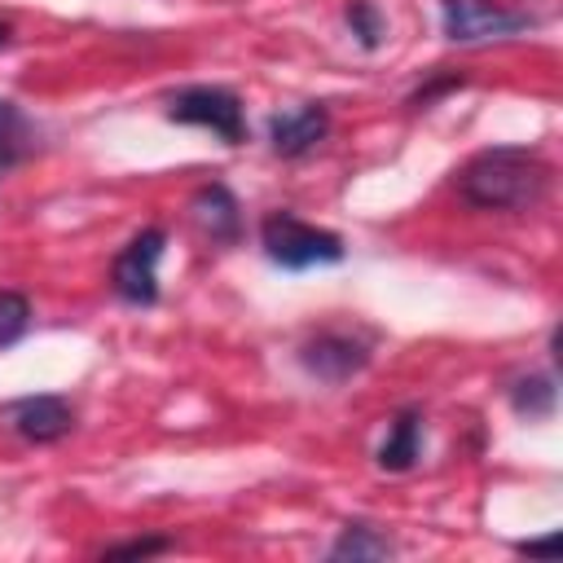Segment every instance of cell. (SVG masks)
Listing matches in <instances>:
<instances>
[{"label":"cell","mask_w":563,"mask_h":563,"mask_svg":"<svg viewBox=\"0 0 563 563\" xmlns=\"http://www.w3.org/2000/svg\"><path fill=\"white\" fill-rule=\"evenodd\" d=\"M550 163L528 145H488L457 167V198L475 211H532L550 194Z\"/></svg>","instance_id":"6da1fadb"},{"label":"cell","mask_w":563,"mask_h":563,"mask_svg":"<svg viewBox=\"0 0 563 563\" xmlns=\"http://www.w3.org/2000/svg\"><path fill=\"white\" fill-rule=\"evenodd\" d=\"M260 246L277 268H312V264H339L347 255L343 238L330 229H317L308 220H299L295 211H268L260 220Z\"/></svg>","instance_id":"7a4b0ae2"},{"label":"cell","mask_w":563,"mask_h":563,"mask_svg":"<svg viewBox=\"0 0 563 563\" xmlns=\"http://www.w3.org/2000/svg\"><path fill=\"white\" fill-rule=\"evenodd\" d=\"M167 119H172V123H189V128H207V132H216L224 145L246 141V114H242L238 92L216 88V84L176 88V92L167 97Z\"/></svg>","instance_id":"3957f363"},{"label":"cell","mask_w":563,"mask_h":563,"mask_svg":"<svg viewBox=\"0 0 563 563\" xmlns=\"http://www.w3.org/2000/svg\"><path fill=\"white\" fill-rule=\"evenodd\" d=\"M440 22L453 44H484V40H506L528 26H537L532 13L506 9L501 0H440Z\"/></svg>","instance_id":"277c9868"},{"label":"cell","mask_w":563,"mask_h":563,"mask_svg":"<svg viewBox=\"0 0 563 563\" xmlns=\"http://www.w3.org/2000/svg\"><path fill=\"white\" fill-rule=\"evenodd\" d=\"M167 233L163 229H141L110 264V286L123 303L132 308H150L158 299V260H163Z\"/></svg>","instance_id":"5b68a950"},{"label":"cell","mask_w":563,"mask_h":563,"mask_svg":"<svg viewBox=\"0 0 563 563\" xmlns=\"http://www.w3.org/2000/svg\"><path fill=\"white\" fill-rule=\"evenodd\" d=\"M299 365H303L312 378L339 387V383L356 378V374L369 365V339H361V334H352V330H321V334H312V339L299 347Z\"/></svg>","instance_id":"8992f818"},{"label":"cell","mask_w":563,"mask_h":563,"mask_svg":"<svg viewBox=\"0 0 563 563\" xmlns=\"http://www.w3.org/2000/svg\"><path fill=\"white\" fill-rule=\"evenodd\" d=\"M325 132H330V110L321 101H308L299 110H282L268 119V145L282 158H303L325 141Z\"/></svg>","instance_id":"52a82bcc"},{"label":"cell","mask_w":563,"mask_h":563,"mask_svg":"<svg viewBox=\"0 0 563 563\" xmlns=\"http://www.w3.org/2000/svg\"><path fill=\"white\" fill-rule=\"evenodd\" d=\"M9 427L31 444H53L75 431V409L62 396H26L9 405Z\"/></svg>","instance_id":"ba28073f"},{"label":"cell","mask_w":563,"mask_h":563,"mask_svg":"<svg viewBox=\"0 0 563 563\" xmlns=\"http://www.w3.org/2000/svg\"><path fill=\"white\" fill-rule=\"evenodd\" d=\"M189 211H194V220H198V229L211 238V242H238L242 238V211H238V198L229 194V185H220V180H211V185H202L194 198H189Z\"/></svg>","instance_id":"9c48e42d"},{"label":"cell","mask_w":563,"mask_h":563,"mask_svg":"<svg viewBox=\"0 0 563 563\" xmlns=\"http://www.w3.org/2000/svg\"><path fill=\"white\" fill-rule=\"evenodd\" d=\"M418 453H422V413L418 409H400L391 418V427H387V440L378 444V466L400 475V471H409L418 462Z\"/></svg>","instance_id":"30bf717a"},{"label":"cell","mask_w":563,"mask_h":563,"mask_svg":"<svg viewBox=\"0 0 563 563\" xmlns=\"http://www.w3.org/2000/svg\"><path fill=\"white\" fill-rule=\"evenodd\" d=\"M31 145H35V128H31V119L22 114L18 101L0 97V176L13 172V167L26 158Z\"/></svg>","instance_id":"8fae6325"},{"label":"cell","mask_w":563,"mask_h":563,"mask_svg":"<svg viewBox=\"0 0 563 563\" xmlns=\"http://www.w3.org/2000/svg\"><path fill=\"white\" fill-rule=\"evenodd\" d=\"M396 554V545H391V537H383L378 528H369V523H347L343 532H339V541L330 545V559L334 563H365V559H391Z\"/></svg>","instance_id":"7c38bea8"},{"label":"cell","mask_w":563,"mask_h":563,"mask_svg":"<svg viewBox=\"0 0 563 563\" xmlns=\"http://www.w3.org/2000/svg\"><path fill=\"white\" fill-rule=\"evenodd\" d=\"M554 400H559V387H554V378L550 374H528V378H519L515 387H510V409L519 413V418H550L554 413Z\"/></svg>","instance_id":"4fadbf2b"},{"label":"cell","mask_w":563,"mask_h":563,"mask_svg":"<svg viewBox=\"0 0 563 563\" xmlns=\"http://www.w3.org/2000/svg\"><path fill=\"white\" fill-rule=\"evenodd\" d=\"M343 18H347V26H352V35H356V44L361 48H378L383 44V35H387V22H383V13H378V4L374 0H347L343 4Z\"/></svg>","instance_id":"5bb4252c"},{"label":"cell","mask_w":563,"mask_h":563,"mask_svg":"<svg viewBox=\"0 0 563 563\" xmlns=\"http://www.w3.org/2000/svg\"><path fill=\"white\" fill-rule=\"evenodd\" d=\"M31 330V299L22 290H0V347H13Z\"/></svg>","instance_id":"9a60e30c"},{"label":"cell","mask_w":563,"mask_h":563,"mask_svg":"<svg viewBox=\"0 0 563 563\" xmlns=\"http://www.w3.org/2000/svg\"><path fill=\"white\" fill-rule=\"evenodd\" d=\"M462 84H466V75H457V70L435 75V79H427L422 88H413V92H409V110H427L435 97H444V92H453V88H462Z\"/></svg>","instance_id":"2e32d148"},{"label":"cell","mask_w":563,"mask_h":563,"mask_svg":"<svg viewBox=\"0 0 563 563\" xmlns=\"http://www.w3.org/2000/svg\"><path fill=\"white\" fill-rule=\"evenodd\" d=\"M163 550H172L167 537H136V541H119V545H110L106 559H145V554H163Z\"/></svg>","instance_id":"e0dca14e"},{"label":"cell","mask_w":563,"mask_h":563,"mask_svg":"<svg viewBox=\"0 0 563 563\" xmlns=\"http://www.w3.org/2000/svg\"><path fill=\"white\" fill-rule=\"evenodd\" d=\"M515 550H519V554H541V559H550V554H559V537L550 532V537H537V541H519Z\"/></svg>","instance_id":"ac0fdd59"},{"label":"cell","mask_w":563,"mask_h":563,"mask_svg":"<svg viewBox=\"0 0 563 563\" xmlns=\"http://www.w3.org/2000/svg\"><path fill=\"white\" fill-rule=\"evenodd\" d=\"M13 44V26L9 22H0V48H9Z\"/></svg>","instance_id":"d6986e66"}]
</instances>
